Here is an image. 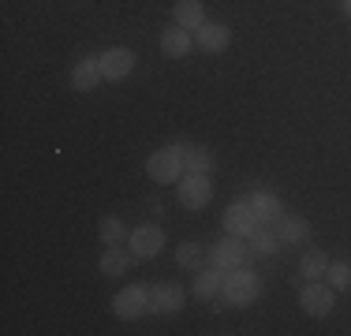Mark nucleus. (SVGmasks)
<instances>
[{"label": "nucleus", "mask_w": 351, "mask_h": 336, "mask_svg": "<svg viewBox=\"0 0 351 336\" xmlns=\"http://www.w3.org/2000/svg\"><path fill=\"white\" fill-rule=\"evenodd\" d=\"M258 291H262V284H258V276L250 273V269H228L224 273V284H221V296L228 307H250V302L258 299Z\"/></svg>", "instance_id": "1"}, {"label": "nucleus", "mask_w": 351, "mask_h": 336, "mask_svg": "<svg viewBox=\"0 0 351 336\" xmlns=\"http://www.w3.org/2000/svg\"><path fill=\"white\" fill-rule=\"evenodd\" d=\"M176 198H180L183 209H202L210 206L213 198V180L210 176H198V172H187L180 180V187H176Z\"/></svg>", "instance_id": "2"}, {"label": "nucleus", "mask_w": 351, "mask_h": 336, "mask_svg": "<svg viewBox=\"0 0 351 336\" xmlns=\"http://www.w3.org/2000/svg\"><path fill=\"white\" fill-rule=\"evenodd\" d=\"M206 262L213 269H221V273H228V269H239L247 262V250L243 243H239V235H228V239H217L210 247V254H206Z\"/></svg>", "instance_id": "3"}, {"label": "nucleus", "mask_w": 351, "mask_h": 336, "mask_svg": "<svg viewBox=\"0 0 351 336\" xmlns=\"http://www.w3.org/2000/svg\"><path fill=\"white\" fill-rule=\"evenodd\" d=\"M146 310H149V288H142V284H131V288H123L112 299V314L123 317V322H135Z\"/></svg>", "instance_id": "4"}, {"label": "nucleus", "mask_w": 351, "mask_h": 336, "mask_svg": "<svg viewBox=\"0 0 351 336\" xmlns=\"http://www.w3.org/2000/svg\"><path fill=\"white\" fill-rule=\"evenodd\" d=\"M146 172L154 183H172V180H183V157L176 149H157L154 157L146 161Z\"/></svg>", "instance_id": "5"}, {"label": "nucleus", "mask_w": 351, "mask_h": 336, "mask_svg": "<svg viewBox=\"0 0 351 336\" xmlns=\"http://www.w3.org/2000/svg\"><path fill=\"white\" fill-rule=\"evenodd\" d=\"M97 64H101V79L120 82V79H128V75L135 71V53L123 49V45H116V49H108V53L97 56Z\"/></svg>", "instance_id": "6"}, {"label": "nucleus", "mask_w": 351, "mask_h": 336, "mask_svg": "<svg viewBox=\"0 0 351 336\" xmlns=\"http://www.w3.org/2000/svg\"><path fill=\"white\" fill-rule=\"evenodd\" d=\"M299 307H303L311 317H325L332 310V284L306 280V288L299 291Z\"/></svg>", "instance_id": "7"}, {"label": "nucleus", "mask_w": 351, "mask_h": 336, "mask_svg": "<svg viewBox=\"0 0 351 336\" xmlns=\"http://www.w3.org/2000/svg\"><path fill=\"white\" fill-rule=\"evenodd\" d=\"M128 247L135 258H154V254H161V247H165V232L157 228V224H138V228L128 235Z\"/></svg>", "instance_id": "8"}, {"label": "nucleus", "mask_w": 351, "mask_h": 336, "mask_svg": "<svg viewBox=\"0 0 351 336\" xmlns=\"http://www.w3.org/2000/svg\"><path fill=\"white\" fill-rule=\"evenodd\" d=\"M195 45L202 49V53H224V49L232 45V30L224 27V23H202V27L195 30Z\"/></svg>", "instance_id": "9"}, {"label": "nucleus", "mask_w": 351, "mask_h": 336, "mask_svg": "<svg viewBox=\"0 0 351 336\" xmlns=\"http://www.w3.org/2000/svg\"><path fill=\"white\" fill-rule=\"evenodd\" d=\"M254 228H258V213L247 206V198L224 209V232L228 235H250Z\"/></svg>", "instance_id": "10"}, {"label": "nucleus", "mask_w": 351, "mask_h": 336, "mask_svg": "<svg viewBox=\"0 0 351 336\" xmlns=\"http://www.w3.org/2000/svg\"><path fill=\"white\" fill-rule=\"evenodd\" d=\"M149 310L154 314H176V310H183V288L180 284H154L149 288Z\"/></svg>", "instance_id": "11"}, {"label": "nucleus", "mask_w": 351, "mask_h": 336, "mask_svg": "<svg viewBox=\"0 0 351 336\" xmlns=\"http://www.w3.org/2000/svg\"><path fill=\"white\" fill-rule=\"evenodd\" d=\"M273 232H277V239L280 243H288V247H299V243H306L311 239V224L303 221V217H277L273 221Z\"/></svg>", "instance_id": "12"}, {"label": "nucleus", "mask_w": 351, "mask_h": 336, "mask_svg": "<svg viewBox=\"0 0 351 336\" xmlns=\"http://www.w3.org/2000/svg\"><path fill=\"white\" fill-rule=\"evenodd\" d=\"M97 82H101V64H97V56H82L79 64H75V71H71V86L75 90H94Z\"/></svg>", "instance_id": "13"}, {"label": "nucleus", "mask_w": 351, "mask_h": 336, "mask_svg": "<svg viewBox=\"0 0 351 336\" xmlns=\"http://www.w3.org/2000/svg\"><path fill=\"white\" fill-rule=\"evenodd\" d=\"M131 262H138L131 250H123V243L120 247H105V254H101V262H97V269H101L105 276H120V273H128Z\"/></svg>", "instance_id": "14"}, {"label": "nucleus", "mask_w": 351, "mask_h": 336, "mask_svg": "<svg viewBox=\"0 0 351 336\" xmlns=\"http://www.w3.org/2000/svg\"><path fill=\"white\" fill-rule=\"evenodd\" d=\"M247 206L258 213V221H262V224H273L280 217V198L269 195V191H254V195H247Z\"/></svg>", "instance_id": "15"}, {"label": "nucleus", "mask_w": 351, "mask_h": 336, "mask_svg": "<svg viewBox=\"0 0 351 336\" xmlns=\"http://www.w3.org/2000/svg\"><path fill=\"white\" fill-rule=\"evenodd\" d=\"M191 45H195V38H191V30H183V27H169L161 34V53L165 56H187Z\"/></svg>", "instance_id": "16"}, {"label": "nucleus", "mask_w": 351, "mask_h": 336, "mask_svg": "<svg viewBox=\"0 0 351 336\" xmlns=\"http://www.w3.org/2000/svg\"><path fill=\"white\" fill-rule=\"evenodd\" d=\"M202 23H206L202 0H180V4H176V27H183V30H198Z\"/></svg>", "instance_id": "17"}, {"label": "nucleus", "mask_w": 351, "mask_h": 336, "mask_svg": "<svg viewBox=\"0 0 351 336\" xmlns=\"http://www.w3.org/2000/svg\"><path fill=\"white\" fill-rule=\"evenodd\" d=\"M213 168H217V161H213V154H210V149H202V146H191L187 154H183V172L210 176Z\"/></svg>", "instance_id": "18"}, {"label": "nucleus", "mask_w": 351, "mask_h": 336, "mask_svg": "<svg viewBox=\"0 0 351 336\" xmlns=\"http://www.w3.org/2000/svg\"><path fill=\"white\" fill-rule=\"evenodd\" d=\"M221 284H224V273L210 265V269H202V273L195 276V296L198 299H213L217 291H221Z\"/></svg>", "instance_id": "19"}, {"label": "nucleus", "mask_w": 351, "mask_h": 336, "mask_svg": "<svg viewBox=\"0 0 351 336\" xmlns=\"http://www.w3.org/2000/svg\"><path fill=\"white\" fill-rule=\"evenodd\" d=\"M325 269H329V258H325L322 250H306L303 262H299V273H303L306 280H322Z\"/></svg>", "instance_id": "20"}, {"label": "nucleus", "mask_w": 351, "mask_h": 336, "mask_svg": "<svg viewBox=\"0 0 351 336\" xmlns=\"http://www.w3.org/2000/svg\"><path fill=\"white\" fill-rule=\"evenodd\" d=\"M97 232H101V243H105V247H120V243L131 235V232H128V224H123L120 217H105Z\"/></svg>", "instance_id": "21"}, {"label": "nucleus", "mask_w": 351, "mask_h": 336, "mask_svg": "<svg viewBox=\"0 0 351 336\" xmlns=\"http://www.w3.org/2000/svg\"><path fill=\"white\" fill-rule=\"evenodd\" d=\"M206 254H210V250H202L198 243H180V247H176V262L183 269H202Z\"/></svg>", "instance_id": "22"}, {"label": "nucleus", "mask_w": 351, "mask_h": 336, "mask_svg": "<svg viewBox=\"0 0 351 336\" xmlns=\"http://www.w3.org/2000/svg\"><path fill=\"white\" fill-rule=\"evenodd\" d=\"M280 247L277 232H265V228H254L250 232V254H273Z\"/></svg>", "instance_id": "23"}, {"label": "nucleus", "mask_w": 351, "mask_h": 336, "mask_svg": "<svg viewBox=\"0 0 351 336\" xmlns=\"http://www.w3.org/2000/svg\"><path fill=\"white\" fill-rule=\"evenodd\" d=\"M325 276H329L332 288H351V265H348V262H329Z\"/></svg>", "instance_id": "24"}, {"label": "nucleus", "mask_w": 351, "mask_h": 336, "mask_svg": "<svg viewBox=\"0 0 351 336\" xmlns=\"http://www.w3.org/2000/svg\"><path fill=\"white\" fill-rule=\"evenodd\" d=\"M344 15H348V19H351V0H344Z\"/></svg>", "instance_id": "25"}]
</instances>
